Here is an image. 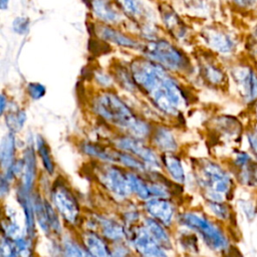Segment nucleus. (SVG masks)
<instances>
[{
	"label": "nucleus",
	"instance_id": "obj_8",
	"mask_svg": "<svg viewBox=\"0 0 257 257\" xmlns=\"http://www.w3.org/2000/svg\"><path fill=\"white\" fill-rule=\"evenodd\" d=\"M84 223L87 225L84 229L98 232L111 244L127 241V228L120 219L102 213H93Z\"/></svg>",
	"mask_w": 257,
	"mask_h": 257
},
{
	"label": "nucleus",
	"instance_id": "obj_45",
	"mask_svg": "<svg viewBox=\"0 0 257 257\" xmlns=\"http://www.w3.org/2000/svg\"><path fill=\"white\" fill-rule=\"evenodd\" d=\"M127 257H133V255H132V254H131V255H130V256H127Z\"/></svg>",
	"mask_w": 257,
	"mask_h": 257
},
{
	"label": "nucleus",
	"instance_id": "obj_3",
	"mask_svg": "<svg viewBox=\"0 0 257 257\" xmlns=\"http://www.w3.org/2000/svg\"><path fill=\"white\" fill-rule=\"evenodd\" d=\"M194 172L195 182L203 190L207 201L225 200L231 191L232 179L221 166L210 160H201Z\"/></svg>",
	"mask_w": 257,
	"mask_h": 257
},
{
	"label": "nucleus",
	"instance_id": "obj_4",
	"mask_svg": "<svg viewBox=\"0 0 257 257\" xmlns=\"http://www.w3.org/2000/svg\"><path fill=\"white\" fill-rule=\"evenodd\" d=\"M177 224L198 235L207 247L215 252L225 251L229 241L221 228L203 213L187 210L179 213Z\"/></svg>",
	"mask_w": 257,
	"mask_h": 257
},
{
	"label": "nucleus",
	"instance_id": "obj_32",
	"mask_svg": "<svg viewBox=\"0 0 257 257\" xmlns=\"http://www.w3.org/2000/svg\"><path fill=\"white\" fill-rule=\"evenodd\" d=\"M202 73H203L205 79L212 84L219 85L224 81L223 71L218 66H216L214 64H211V63L205 64L202 69Z\"/></svg>",
	"mask_w": 257,
	"mask_h": 257
},
{
	"label": "nucleus",
	"instance_id": "obj_33",
	"mask_svg": "<svg viewBox=\"0 0 257 257\" xmlns=\"http://www.w3.org/2000/svg\"><path fill=\"white\" fill-rule=\"evenodd\" d=\"M196 237H197V235L194 232L183 228L182 233L179 235L178 241H179L180 245L184 248V250L194 251V247L197 248V242H196L197 239H196Z\"/></svg>",
	"mask_w": 257,
	"mask_h": 257
},
{
	"label": "nucleus",
	"instance_id": "obj_25",
	"mask_svg": "<svg viewBox=\"0 0 257 257\" xmlns=\"http://www.w3.org/2000/svg\"><path fill=\"white\" fill-rule=\"evenodd\" d=\"M95 31H96V34L103 41H110L119 46L128 47V48H136L139 46V43L137 41H135L131 37L124 35L123 33L119 32V31H116L115 29H113L107 25L100 24L96 27Z\"/></svg>",
	"mask_w": 257,
	"mask_h": 257
},
{
	"label": "nucleus",
	"instance_id": "obj_6",
	"mask_svg": "<svg viewBox=\"0 0 257 257\" xmlns=\"http://www.w3.org/2000/svg\"><path fill=\"white\" fill-rule=\"evenodd\" d=\"M95 176L97 182L113 200L123 203L133 197L128 184L127 170L124 168L116 164L100 163L96 167Z\"/></svg>",
	"mask_w": 257,
	"mask_h": 257
},
{
	"label": "nucleus",
	"instance_id": "obj_11",
	"mask_svg": "<svg viewBox=\"0 0 257 257\" xmlns=\"http://www.w3.org/2000/svg\"><path fill=\"white\" fill-rule=\"evenodd\" d=\"M142 208L145 215L155 219L169 229L177 223L179 215L177 205L170 198H152L143 202Z\"/></svg>",
	"mask_w": 257,
	"mask_h": 257
},
{
	"label": "nucleus",
	"instance_id": "obj_26",
	"mask_svg": "<svg viewBox=\"0 0 257 257\" xmlns=\"http://www.w3.org/2000/svg\"><path fill=\"white\" fill-rule=\"evenodd\" d=\"M34 143H35V150H36L37 156L41 161L44 171L46 172L47 175H50V176L54 175L55 163H54L48 143L41 135L36 136V138L34 139Z\"/></svg>",
	"mask_w": 257,
	"mask_h": 257
},
{
	"label": "nucleus",
	"instance_id": "obj_42",
	"mask_svg": "<svg viewBox=\"0 0 257 257\" xmlns=\"http://www.w3.org/2000/svg\"><path fill=\"white\" fill-rule=\"evenodd\" d=\"M251 41H252V50L257 53V22L254 25L252 29V35H251Z\"/></svg>",
	"mask_w": 257,
	"mask_h": 257
},
{
	"label": "nucleus",
	"instance_id": "obj_10",
	"mask_svg": "<svg viewBox=\"0 0 257 257\" xmlns=\"http://www.w3.org/2000/svg\"><path fill=\"white\" fill-rule=\"evenodd\" d=\"M145 53L151 59L170 69L181 70L188 65L186 55L165 40L149 43L145 48Z\"/></svg>",
	"mask_w": 257,
	"mask_h": 257
},
{
	"label": "nucleus",
	"instance_id": "obj_38",
	"mask_svg": "<svg viewBox=\"0 0 257 257\" xmlns=\"http://www.w3.org/2000/svg\"><path fill=\"white\" fill-rule=\"evenodd\" d=\"M12 27L15 33L25 34L29 29V20L25 17H17L12 23Z\"/></svg>",
	"mask_w": 257,
	"mask_h": 257
},
{
	"label": "nucleus",
	"instance_id": "obj_20",
	"mask_svg": "<svg viewBox=\"0 0 257 257\" xmlns=\"http://www.w3.org/2000/svg\"><path fill=\"white\" fill-rule=\"evenodd\" d=\"M80 151L87 157L106 164H116V149L113 147L107 148L97 143L90 141L81 142Z\"/></svg>",
	"mask_w": 257,
	"mask_h": 257
},
{
	"label": "nucleus",
	"instance_id": "obj_12",
	"mask_svg": "<svg viewBox=\"0 0 257 257\" xmlns=\"http://www.w3.org/2000/svg\"><path fill=\"white\" fill-rule=\"evenodd\" d=\"M237 88L247 102L257 100V72L248 65H238L232 70Z\"/></svg>",
	"mask_w": 257,
	"mask_h": 257
},
{
	"label": "nucleus",
	"instance_id": "obj_31",
	"mask_svg": "<svg viewBox=\"0 0 257 257\" xmlns=\"http://www.w3.org/2000/svg\"><path fill=\"white\" fill-rule=\"evenodd\" d=\"M144 216H142L141 210L138 209L136 206L132 205H126L119 216V219L122 221L126 228H131L140 224Z\"/></svg>",
	"mask_w": 257,
	"mask_h": 257
},
{
	"label": "nucleus",
	"instance_id": "obj_13",
	"mask_svg": "<svg viewBox=\"0 0 257 257\" xmlns=\"http://www.w3.org/2000/svg\"><path fill=\"white\" fill-rule=\"evenodd\" d=\"M21 158L23 161V169L17 184L23 189L33 192L37 178V153L35 143H32L31 140H28L27 145L23 149Z\"/></svg>",
	"mask_w": 257,
	"mask_h": 257
},
{
	"label": "nucleus",
	"instance_id": "obj_2",
	"mask_svg": "<svg viewBox=\"0 0 257 257\" xmlns=\"http://www.w3.org/2000/svg\"><path fill=\"white\" fill-rule=\"evenodd\" d=\"M92 110L107 124L139 140L148 141L154 125L139 117L115 93L103 91L92 100Z\"/></svg>",
	"mask_w": 257,
	"mask_h": 257
},
{
	"label": "nucleus",
	"instance_id": "obj_27",
	"mask_svg": "<svg viewBox=\"0 0 257 257\" xmlns=\"http://www.w3.org/2000/svg\"><path fill=\"white\" fill-rule=\"evenodd\" d=\"M4 117L7 130L15 135L23 128L27 118L25 110L21 108H7V112Z\"/></svg>",
	"mask_w": 257,
	"mask_h": 257
},
{
	"label": "nucleus",
	"instance_id": "obj_35",
	"mask_svg": "<svg viewBox=\"0 0 257 257\" xmlns=\"http://www.w3.org/2000/svg\"><path fill=\"white\" fill-rule=\"evenodd\" d=\"M207 205L209 210L218 218L221 220H226L229 218L230 211L229 208L224 204V201L217 202V201H207Z\"/></svg>",
	"mask_w": 257,
	"mask_h": 257
},
{
	"label": "nucleus",
	"instance_id": "obj_40",
	"mask_svg": "<svg viewBox=\"0 0 257 257\" xmlns=\"http://www.w3.org/2000/svg\"><path fill=\"white\" fill-rule=\"evenodd\" d=\"M238 7L244 9H251L257 6V0H232Z\"/></svg>",
	"mask_w": 257,
	"mask_h": 257
},
{
	"label": "nucleus",
	"instance_id": "obj_44",
	"mask_svg": "<svg viewBox=\"0 0 257 257\" xmlns=\"http://www.w3.org/2000/svg\"><path fill=\"white\" fill-rule=\"evenodd\" d=\"M8 3H9V0H0V5H1L2 9H6Z\"/></svg>",
	"mask_w": 257,
	"mask_h": 257
},
{
	"label": "nucleus",
	"instance_id": "obj_28",
	"mask_svg": "<svg viewBox=\"0 0 257 257\" xmlns=\"http://www.w3.org/2000/svg\"><path fill=\"white\" fill-rule=\"evenodd\" d=\"M25 233L24 228H22L16 218V214L8 210L6 214H4L3 220H2V236H5L9 238L10 240L22 235Z\"/></svg>",
	"mask_w": 257,
	"mask_h": 257
},
{
	"label": "nucleus",
	"instance_id": "obj_16",
	"mask_svg": "<svg viewBox=\"0 0 257 257\" xmlns=\"http://www.w3.org/2000/svg\"><path fill=\"white\" fill-rule=\"evenodd\" d=\"M79 239L83 246L94 257H114L112 244L98 232L90 229H82L79 234Z\"/></svg>",
	"mask_w": 257,
	"mask_h": 257
},
{
	"label": "nucleus",
	"instance_id": "obj_19",
	"mask_svg": "<svg viewBox=\"0 0 257 257\" xmlns=\"http://www.w3.org/2000/svg\"><path fill=\"white\" fill-rule=\"evenodd\" d=\"M162 170L166 173L171 182L183 186L187 182L186 171L182 159L176 153L161 154Z\"/></svg>",
	"mask_w": 257,
	"mask_h": 257
},
{
	"label": "nucleus",
	"instance_id": "obj_23",
	"mask_svg": "<svg viewBox=\"0 0 257 257\" xmlns=\"http://www.w3.org/2000/svg\"><path fill=\"white\" fill-rule=\"evenodd\" d=\"M17 141L16 135L7 132V134L2 138L0 145V163L2 172L10 168L14 162L17 160Z\"/></svg>",
	"mask_w": 257,
	"mask_h": 257
},
{
	"label": "nucleus",
	"instance_id": "obj_41",
	"mask_svg": "<svg viewBox=\"0 0 257 257\" xmlns=\"http://www.w3.org/2000/svg\"><path fill=\"white\" fill-rule=\"evenodd\" d=\"M248 141H249L250 147H251V149L253 151V154L257 158V135H254V134L248 135Z\"/></svg>",
	"mask_w": 257,
	"mask_h": 257
},
{
	"label": "nucleus",
	"instance_id": "obj_14",
	"mask_svg": "<svg viewBox=\"0 0 257 257\" xmlns=\"http://www.w3.org/2000/svg\"><path fill=\"white\" fill-rule=\"evenodd\" d=\"M34 192V191H33ZM33 192H29L16 184L15 194L16 201L23 214L24 230L28 237L35 241L37 236V225L35 220L34 204H33Z\"/></svg>",
	"mask_w": 257,
	"mask_h": 257
},
{
	"label": "nucleus",
	"instance_id": "obj_5",
	"mask_svg": "<svg viewBox=\"0 0 257 257\" xmlns=\"http://www.w3.org/2000/svg\"><path fill=\"white\" fill-rule=\"evenodd\" d=\"M48 200L66 226L75 228L81 225L82 213L79 201L71 187L63 178L58 177L51 184Z\"/></svg>",
	"mask_w": 257,
	"mask_h": 257
},
{
	"label": "nucleus",
	"instance_id": "obj_7",
	"mask_svg": "<svg viewBox=\"0 0 257 257\" xmlns=\"http://www.w3.org/2000/svg\"><path fill=\"white\" fill-rule=\"evenodd\" d=\"M111 145L117 150L137 157L152 171L162 170L161 155L147 141L139 140L126 134H120L111 140Z\"/></svg>",
	"mask_w": 257,
	"mask_h": 257
},
{
	"label": "nucleus",
	"instance_id": "obj_22",
	"mask_svg": "<svg viewBox=\"0 0 257 257\" xmlns=\"http://www.w3.org/2000/svg\"><path fill=\"white\" fill-rule=\"evenodd\" d=\"M142 224L145 226V228L148 230L150 235L166 250H172L173 249V240L172 236L170 234L169 228L161 224L160 222L156 221L155 219L145 215Z\"/></svg>",
	"mask_w": 257,
	"mask_h": 257
},
{
	"label": "nucleus",
	"instance_id": "obj_30",
	"mask_svg": "<svg viewBox=\"0 0 257 257\" xmlns=\"http://www.w3.org/2000/svg\"><path fill=\"white\" fill-rule=\"evenodd\" d=\"M18 257H34V240L26 233L11 240Z\"/></svg>",
	"mask_w": 257,
	"mask_h": 257
},
{
	"label": "nucleus",
	"instance_id": "obj_18",
	"mask_svg": "<svg viewBox=\"0 0 257 257\" xmlns=\"http://www.w3.org/2000/svg\"><path fill=\"white\" fill-rule=\"evenodd\" d=\"M204 38L208 45L223 54H230L235 50L236 42L232 35L219 28H208L204 31Z\"/></svg>",
	"mask_w": 257,
	"mask_h": 257
},
{
	"label": "nucleus",
	"instance_id": "obj_39",
	"mask_svg": "<svg viewBox=\"0 0 257 257\" xmlns=\"http://www.w3.org/2000/svg\"><path fill=\"white\" fill-rule=\"evenodd\" d=\"M0 180H1L0 181V194H1L2 199H4L9 194L12 183L10 181H8L6 178H4L3 176H1Z\"/></svg>",
	"mask_w": 257,
	"mask_h": 257
},
{
	"label": "nucleus",
	"instance_id": "obj_15",
	"mask_svg": "<svg viewBox=\"0 0 257 257\" xmlns=\"http://www.w3.org/2000/svg\"><path fill=\"white\" fill-rule=\"evenodd\" d=\"M53 257H94L81 243L79 238L62 234L53 240Z\"/></svg>",
	"mask_w": 257,
	"mask_h": 257
},
{
	"label": "nucleus",
	"instance_id": "obj_46",
	"mask_svg": "<svg viewBox=\"0 0 257 257\" xmlns=\"http://www.w3.org/2000/svg\"><path fill=\"white\" fill-rule=\"evenodd\" d=\"M256 112H257V107H256Z\"/></svg>",
	"mask_w": 257,
	"mask_h": 257
},
{
	"label": "nucleus",
	"instance_id": "obj_21",
	"mask_svg": "<svg viewBox=\"0 0 257 257\" xmlns=\"http://www.w3.org/2000/svg\"><path fill=\"white\" fill-rule=\"evenodd\" d=\"M33 204L35 212L36 225L40 231L47 237H52L50 223H49V205L50 201L42 197L40 192H33Z\"/></svg>",
	"mask_w": 257,
	"mask_h": 257
},
{
	"label": "nucleus",
	"instance_id": "obj_17",
	"mask_svg": "<svg viewBox=\"0 0 257 257\" xmlns=\"http://www.w3.org/2000/svg\"><path fill=\"white\" fill-rule=\"evenodd\" d=\"M151 146L161 154L176 153L179 143L174 132L166 125H156L149 139Z\"/></svg>",
	"mask_w": 257,
	"mask_h": 257
},
{
	"label": "nucleus",
	"instance_id": "obj_43",
	"mask_svg": "<svg viewBox=\"0 0 257 257\" xmlns=\"http://www.w3.org/2000/svg\"><path fill=\"white\" fill-rule=\"evenodd\" d=\"M9 104H8V98L6 97V95L4 93H2L1 95V114L3 115L5 113L6 108H8Z\"/></svg>",
	"mask_w": 257,
	"mask_h": 257
},
{
	"label": "nucleus",
	"instance_id": "obj_29",
	"mask_svg": "<svg viewBox=\"0 0 257 257\" xmlns=\"http://www.w3.org/2000/svg\"><path fill=\"white\" fill-rule=\"evenodd\" d=\"M90 3L95 14L100 19L107 22H115L119 18L116 10L108 0H90Z\"/></svg>",
	"mask_w": 257,
	"mask_h": 257
},
{
	"label": "nucleus",
	"instance_id": "obj_24",
	"mask_svg": "<svg viewBox=\"0 0 257 257\" xmlns=\"http://www.w3.org/2000/svg\"><path fill=\"white\" fill-rule=\"evenodd\" d=\"M127 178L133 197H136L141 202H146L152 199L149 180L146 175L127 170Z\"/></svg>",
	"mask_w": 257,
	"mask_h": 257
},
{
	"label": "nucleus",
	"instance_id": "obj_36",
	"mask_svg": "<svg viewBox=\"0 0 257 257\" xmlns=\"http://www.w3.org/2000/svg\"><path fill=\"white\" fill-rule=\"evenodd\" d=\"M27 93L30 96V98L34 100H38L42 98L46 93V88L43 84L39 82H30L27 85Z\"/></svg>",
	"mask_w": 257,
	"mask_h": 257
},
{
	"label": "nucleus",
	"instance_id": "obj_34",
	"mask_svg": "<svg viewBox=\"0 0 257 257\" xmlns=\"http://www.w3.org/2000/svg\"><path fill=\"white\" fill-rule=\"evenodd\" d=\"M122 9L133 17H141L144 12V7L141 0H117Z\"/></svg>",
	"mask_w": 257,
	"mask_h": 257
},
{
	"label": "nucleus",
	"instance_id": "obj_37",
	"mask_svg": "<svg viewBox=\"0 0 257 257\" xmlns=\"http://www.w3.org/2000/svg\"><path fill=\"white\" fill-rule=\"evenodd\" d=\"M1 257H18L12 241L5 236L1 238Z\"/></svg>",
	"mask_w": 257,
	"mask_h": 257
},
{
	"label": "nucleus",
	"instance_id": "obj_1",
	"mask_svg": "<svg viewBox=\"0 0 257 257\" xmlns=\"http://www.w3.org/2000/svg\"><path fill=\"white\" fill-rule=\"evenodd\" d=\"M134 80L157 108L168 115H177L185 99L181 87L155 63L139 62L133 69Z\"/></svg>",
	"mask_w": 257,
	"mask_h": 257
},
{
	"label": "nucleus",
	"instance_id": "obj_9",
	"mask_svg": "<svg viewBox=\"0 0 257 257\" xmlns=\"http://www.w3.org/2000/svg\"><path fill=\"white\" fill-rule=\"evenodd\" d=\"M127 243L137 257H170L168 250L150 235L142 222L127 228Z\"/></svg>",
	"mask_w": 257,
	"mask_h": 257
}]
</instances>
